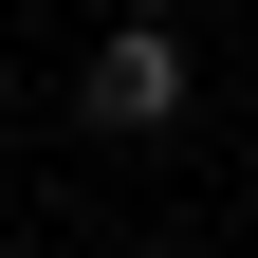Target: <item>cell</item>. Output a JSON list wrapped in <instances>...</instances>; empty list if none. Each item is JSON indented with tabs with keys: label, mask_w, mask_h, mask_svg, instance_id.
I'll use <instances>...</instances> for the list:
<instances>
[{
	"label": "cell",
	"mask_w": 258,
	"mask_h": 258,
	"mask_svg": "<svg viewBox=\"0 0 258 258\" xmlns=\"http://www.w3.org/2000/svg\"><path fill=\"white\" fill-rule=\"evenodd\" d=\"M184 111H203V55H184V19H111V37L74 55V129H92V148H166Z\"/></svg>",
	"instance_id": "cell-1"
}]
</instances>
